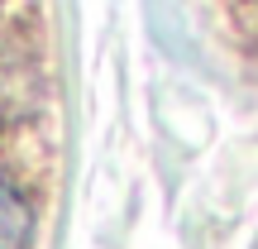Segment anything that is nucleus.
<instances>
[{
  "label": "nucleus",
  "instance_id": "1",
  "mask_svg": "<svg viewBox=\"0 0 258 249\" xmlns=\"http://www.w3.org/2000/svg\"><path fill=\"white\" fill-rule=\"evenodd\" d=\"M43 91V29L34 0H0V134L34 115Z\"/></svg>",
  "mask_w": 258,
  "mask_h": 249
},
{
  "label": "nucleus",
  "instance_id": "2",
  "mask_svg": "<svg viewBox=\"0 0 258 249\" xmlns=\"http://www.w3.org/2000/svg\"><path fill=\"white\" fill-rule=\"evenodd\" d=\"M34 244V211L24 192L10 177H0V249H29Z\"/></svg>",
  "mask_w": 258,
  "mask_h": 249
}]
</instances>
